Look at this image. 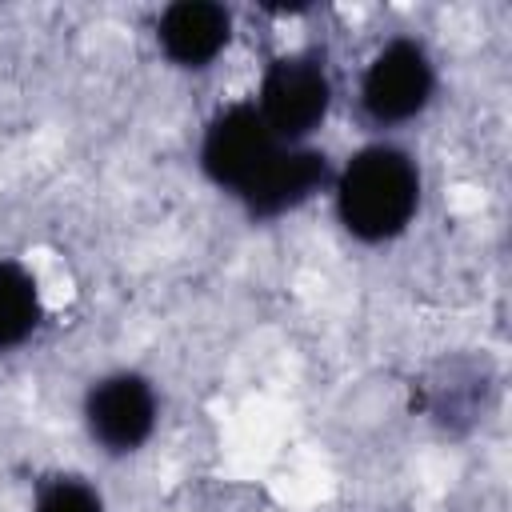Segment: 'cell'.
I'll list each match as a JSON object with an SVG mask.
<instances>
[{"mask_svg":"<svg viewBox=\"0 0 512 512\" xmlns=\"http://www.w3.org/2000/svg\"><path fill=\"white\" fill-rule=\"evenodd\" d=\"M432 88H436V72L424 44L400 36L372 56L360 80V112L380 128L404 124L428 108Z\"/></svg>","mask_w":512,"mask_h":512,"instance_id":"3","label":"cell"},{"mask_svg":"<svg viewBox=\"0 0 512 512\" xmlns=\"http://www.w3.org/2000/svg\"><path fill=\"white\" fill-rule=\"evenodd\" d=\"M32 512H104V500L80 476H52L36 492V508Z\"/></svg>","mask_w":512,"mask_h":512,"instance_id":"9","label":"cell"},{"mask_svg":"<svg viewBox=\"0 0 512 512\" xmlns=\"http://www.w3.org/2000/svg\"><path fill=\"white\" fill-rule=\"evenodd\" d=\"M420 204V172L404 148L368 144L336 176V212L340 224L364 240L384 244L408 228Z\"/></svg>","mask_w":512,"mask_h":512,"instance_id":"1","label":"cell"},{"mask_svg":"<svg viewBox=\"0 0 512 512\" xmlns=\"http://www.w3.org/2000/svg\"><path fill=\"white\" fill-rule=\"evenodd\" d=\"M276 148H280V140L260 120L256 104H228L224 112H216V120L204 132L200 168L216 188L240 196L248 188V180L272 160Z\"/></svg>","mask_w":512,"mask_h":512,"instance_id":"4","label":"cell"},{"mask_svg":"<svg viewBox=\"0 0 512 512\" xmlns=\"http://www.w3.org/2000/svg\"><path fill=\"white\" fill-rule=\"evenodd\" d=\"M332 104V84L324 56L316 52H292L268 64L256 96L260 120L272 128L276 140H304L308 132L320 128Z\"/></svg>","mask_w":512,"mask_h":512,"instance_id":"2","label":"cell"},{"mask_svg":"<svg viewBox=\"0 0 512 512\" xmlns=\"http://www.w3.org/2000/svg\"><path fill=\"white\" fill-rule=\"evenodd\" d=\"M232 36V16L216 0H176L160 12L156 40L180 68H208Z\"/></svg>","mask_w":512,"mask_h":512,"instance_id":"7","label":"cell"},{"mask_svg":"<svg viewBox=\"0 0 512 512\" xmlns=\"http://www.w3.org/2000/svg\"><path fill=\"white\" fill-rule=\"evenodd\" d=\"M84 424L108 452H136L156 428V392L136 372H112L84 396Z\"/></svg>","mask_w":512,"mask_h":512,"instance_id":"5","label":"cell"},{"mask_svg":"<svg viewBox=\"0 0 512 512\" xmlns=\"http://www.w3.org/2000/svg\"><path fill=\"white\" fill-rule=\"evenodd\" d=\"M332 180V168H328V156L316 152V148H276L272 160L248 180V188L240 192L244 208L256 216V220H272V216H284L292 208H300L312 192H320L324 184Z\"/></svg>","mask_w":512,"mask_h":512,"instance_id":"6","label":"cell"},{"mask_svg":"<svg viewBox=\"0 0 512 512\" xmlns=\"http://www.w3.org/2000/svg\"><path fill=\"white\" fill-rule=\"evenodd\" d=\"M40 324V292L32 272L12 260H0V352L16 348Z\"/></svg>","mask_w":512,"mask_h":512,"instance_id":"8","label":"cell"}]
</instances>
